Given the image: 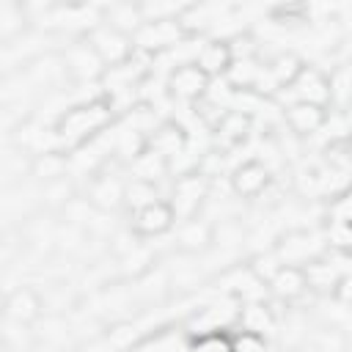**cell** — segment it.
I'll return each mask as SVG.
<instances>
[{
    "instance_id": "obj_1",
    "label": "cell",
    "mask_w": 352,
    "mask_h": 352,
    "mask_svg": "<svg viewBox=\"0 0 352 352\" xmlns=\"http://www.w3.org/2000/svg\"><path fill=\"white\" fill-rule=\"evenodd\" d=\"M107 121H110V107H107L104 102H91V104H82V107L69 110V113L58 121V132H60L66 140L80 143V140H85L88 135H94L96 129H102Z\"/></svg>"
},
{
    "instance_id": "obj_2",
    "label": "cell",
    "mask_w": 352,
    "mask_h": 352,
    "mask_svg": "<svg viewBox=\"0 0 352 352\" xmlns=\"http://www.w3.org/2000/svg\"><path fill=\"white\" fill-rule=\"evenodd\" d=\"M88 44L94 47V52L102 58V63H110V66H121L129 60L132 55V44H129V36L110 28V25H102L96 28L91 36H88Z\"/></svg>"
},
{
    "instance_id": "obj_3",
    "label": "cell",
    "mask_w": 352,
    "mask_h": 352,
    "mask_svg": "<svg viewBox=\"0 0 352 352\" xmlns=\"http://www.w3.org/2000/svg\"><path fill=\"white\" fill-rule=\"evenodd\" d=\"M209 80H212V77H209L198 63H182V66H176V69L170 72L168 88H170L173 96L192 102V99H201V96L206 94Z\"/></svg>"
},
{
    "instance_id": "obj_4",
    "label": "cell",
    "mask_w": 352,
    "mask_h": 352,
    "mask_svg": "<svg viewBox=\"0 0 352 352\" xmlns=\"http://www.w3.org/2000/svg\"><path fill=\"white\" fill-rule=\"evenodd\" d=\"M292 91L297 94V102H311V104L324 107L330 102V77L305 66L300 72V77L292 82Z\"/></svg>"
},
{
    "instance_id": "obj_5",
    "label": "cell",
    "mask_w": 352,
    "mask_h": 352,
    "mask_svg": "<svg viewBox=\"0 0 352 352\" xmlns=\"http://www.w3.org/2000/svg\"><path fill=\"white\" fill-rule=\"evenodd\" d=\"M173 226V206L165 204V201H154L143 209L135 212V220H132V228L135 234H143V236H154V234H162Z\"/></svg>"
},
{
    "instance_id": "obj_6",
    "label": "cell",
    "mask_w": 352,
    "mask_h": 352,
    "mask_svg": "<svg viewBox=\"0 0 352 352\" xmlns=\"http://www.w3.org/2000/svg\"><path fill=\"white\" fill-rule=\"evenodd\" d=\"M267 184H270V170H267L261 162H256V160L239 165V168L234 170V176H231V187H234V192L242 195V198H256V195H261Z\"/></svg>"
},
{
    "instance_id": "obj_7",
    "label": "cell",
    "mask_w": 352,
    "mask_h": 352,
    "mask_svg": "<svg viewBox=\"0 0 352 352\" xmlns=\"http://www.w3.org/2000/svg\"><path fill=\"white\" fill-rule=\"evenodd\" d=\"M146 146H148V151L160 154V157L168 162V160L179 157V154H184L187 138H184L182 126H176V124H162V126L146 140Z\"/></svg>"
},
{
    "instance_id": "obj_8",
    "label": "cell",
    "mask_w": 352,
    "mask_h": 352,
    "mask_svg": "<svg viewBox=\"0 0 352 352\" xmlns=\"http://www.w3.org/2000/svg\"><path fill=\"white\" fill-rule=\"evenodd\" d=\"M324 118H327L324 107L311 104V102H294L286 110V124L294 129V135H311V132H316L324 124Z\"/></svg>"
},
{
    "instance_id": "obj_9",
    "label": "cell",
    "mask_w": 352,
    "mask_h": 352,
    "mask_svg": "<svg viewBox=\"0 0 352 352\" xmlns=\"http://www.w3.org/2000/svg\"><path fill=\"white\" fill-rule=\"evenodd\" d=\"M270 289L280 297V300H294L308 289V278L302 267L294 264H283L272 278H270Z\"/></svg>"
},
{
    "instance_id": "obj_10",
    "label": "cell",
    "mask_w": 352,
    "mask_h": 352,
    "mask_svg": "<svg viewBox=\"0 0 352 352\" xmlns=\"http://www.w3.org/2000/svg\"><path fill=\"white\" fill-rule=\"evenodd\" d=\"M179 38V22L170 19H154L140 25L138 30V44L143 50H160V47H170Z\"/></svg>"
},
{
    "instance_id": "obj_11",
    "label": "cell",
    "mask_w": 352,
    "mask_h": 352,
    "mask_svg": "<svg viewBox=\"0 0 352 352\" xmlns=\"http://www.w3.org/2000/svg\"><path fill=\"white\" fill-rule=\"evenodd\" d=\"M209 77H217V74H228V69L234 66V55H231V44L226 41H209L201 52H198V60H195Z\"/></svg>"
},
{
    "instance_id": "obj_12",
    "label": "cell",
    "mask_w": 352,
    "mask_h": 352,
    "mask_svg": "<svg viewBox=\"0 0 352 352\" xmlns=\"http://www.w3.org/2000/svg\"><path fill=\"white\" fill-rule=\"evenodd\" d=\"M6 314L11 319H16L19 324L33 322L41 314V300H38V294L33 289H14L6 297Z\"/></svg>"
},
{
    "instance_id": "obj_13",
    "label": "cell",
    "mask_w": 352,
    "mask_h": 352,
    "mask_svg": "<svg viewBox=\"0 0 352 352\" xmlns=\"http://www.w3.org/2000/svg\"><path fill=\"white\" fill-rule=\"evenodd\" d=\"M302 69H305V66H302V60H300L294 52H280V55L267 66V72H270V77H272L275 85H292V82L300 77Z\"/></svg>"
},
{
    "instance_id": "obj_14",
    "label": "cell",
    "mask_w": 352,
    "mask_h": 352,
    "mask_svg": "<svg viewBox=\"0 0 352 352\" xmlns=\"http://www.w3.org/2000/svg\"><path fill=\"white\" fill-rule=\"evenodd\" d=\"M250 129V116L245 110H226L220 118H217V135L228 143H236L248 135Z\"/></svg>"
},
{
    "instance_id": "obj_15",
    "label": "cell",
    "mask_w": 352,
    "mask_h": 352,
    "mask_svg": "<svg viewBox=\"0 0 352 352\" xmlns=\"http://www.w3.org/2000/svg\"><path fill=\"white\" fill-rule=\"evenodd\" d=\"M66 60H69V69H72L77 77H91V74L96 72V66L102 63V58L94 52V47H91L88 41L80 44V47H74Z\"/></svg>"
},
{
    "instance_id": "obj_16",
    "label": "cell",
    "mask_w": 352,
    "mask_h": 352,
    "mask_svg": "<svg viewBox=\"0 0 352 352\" xmlns=\"http://www.w3.org/2000/svg\"><path fill=\"white\" fill-rule=\"evenodd\" d=\"M30 170H33V176H38V179H44V182L50 184V182L63 179L66 160H63L60 154H55V151H47V154H38V157L33 160Z\"/></svg>"
},
{
    "instance_id": "obj_17",
    "label": "cell",
    "mask_w": 352,
    "mask_h": 352,
    "mask_svg": "<svg viewBox=\"0 0 352 352\" xmlns=\"http://www.w3.org/2000/svg\"><path fill=\"white\" fill-rule=\"evenodd\" d=\"M204 192H206V184H204V176L201 173H187V176H182L176 182V198L187 204V214L198 206V201L204 198Z\"/></svg>"
},
{
    "instance_id": "obj_18",
    "label": "cell",
    "mask_w": 352,
    "mask_h": 352,
    "mask_svg": "<svg viewBox=\"0 0 352 352\" xmlns=\"http://www.w3.org/2000/svg\"><path fill=\"white\" fill-rule=\"evenodd\" d=\"M239 322H242V333H256V336H264L272 324V316L270 311L261 305V302H250L242 308L239 314Z\"/></svg>"
},
{
    "instance_id": "obj_19",
    "label": "cell",
    "mask_w": 352,
    "mask_h": 352,
    "mask_svg": "<svg viewBox=\"0 0 352 352\" xmlns=\"http://www.w3.org/2000/svg\"><path fill=\"white\" fill-rule=\"evenodd\" d=\"M179 242H182L184 250H201L212 242V228L201 220H187L179 231Z\"/></svg>"
},
{
    "instance_id": "obj_20",
    "label": "cell",
    "mask_w": 352,
    "mask_h": 352,
    "mask_svg": "<svg viewBox=\"0 0 352 352\" xmlns=\"http://www.w3.org/2000/svg\"><path fill=\"white\" fill-rule=\"evenodd\" d=\"M124 190H126V187H121V184H110L107 176H99V179L94 182L91 201H94L96 206H102V209H113V206L124 198Z\"/></svg>"
},
{
    "instance_id": "obj_21",
    "label": "cell",
    "mask_w": 352,
    "mask_h": 352,
    "mask_svg": "<svg viewBox=\"0 0 352 352\" xmlns=\"http://www.w3.org/2000/svg\"><path fill=\"white\" fill-rule=\"evenodd\" d=\"M124 201L132 204L135 209H143L148 204L157 201V190H154V182H146V179H135L126 190H124Z\"/></svg>"
},
{
    "instance_id": "obj_22",
    "label": "cell",
    "mask_w": 352,
    "mask_h": 352,
    "mask_svg": "<svg viewBox=\"0 0 352 352\" xmlns=\"http://www.w3.org/2000/svg\"><path fill=\"white\" fill-rule=\"evenodd\" d=\"M231 352H264V338L256 333H239L234 338Z\"/></svg>"
},
{
    "instance_id": "obj_23",
    "label": "cell",
    "mask_w": 352,
    "mask_h": 352,
    "mask_svg": "<svg viewBox=\"0 0 352 352\" xmlns=\"http://www.w3.org/2000/svg\"><path fill=\"white\" fill-rule=\"evenodd\" d=\"M333 292H336V297H338L341 302H346V305H352V272H346V275H341Z\"/></svg>"
},
{
    "instance_id": "obj_24",
    "label": "cell",
    "mask_w": 352,
    "mask_h": 352,
    "mask_svg": "<svg viewBox=\"0 0 352 352\" xmlns=\"http://www.w3.org/2000/svg\"><path fill=\"white\" fill-rule=\"evenodd\" d=\"M349 157H352V138H349Z\"/></svg>"
}]
</instances>
